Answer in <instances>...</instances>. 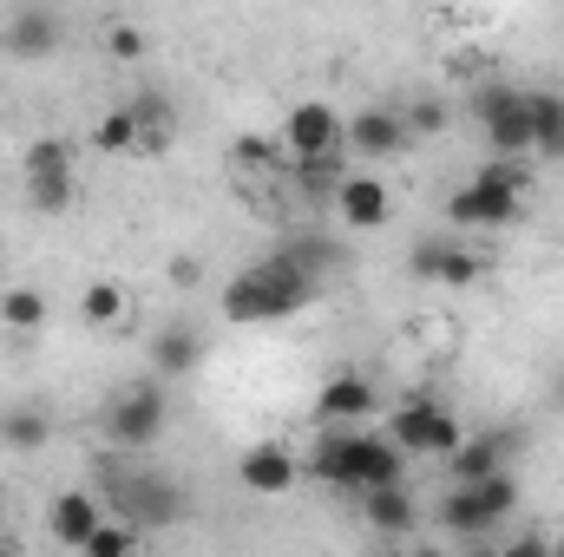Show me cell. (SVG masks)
<instances>
[{"mask_svg": "<svg viewBox=\"0 0 564 557\" xmlns=\"http://www.w3.org/2000/svg\"><path fill=\"white\" fill-rule=\"evenodd\" d=\"M308 479L322 485H348V492H381V485H408V452L388 433H355V426H322L315 452L302 459Z\"/></svg>", "mask_w": 564, "mask_h": 557, "instance_id": "6da1fadb", "label": "cell"}, {"mask_svg": "<svg viewBox=\"0 0 564 557\" xmlns=\"http://www.w3.org/2000/svg\"><path fill=\"white\" fill-rule=\"evenodd\" d=\"M322 295V276H308L302 263H289V256H263V263H250L243 276H230L224 288V315L230 321H282V315H295V308H308Z\"/></svg>", "mask_w": 564, "mask_h": 557, "instance_id": "7a4b0ae2", "label": "cell"}, {"mask_svg": "<svg viewBox=\"0 0 564 557\" xmlns=\"http://www.w3.org/2000/svg\"><path fill=\"white\" fill-rule=\"evenodd\" d=\"M106 492H112V518H126L132 532H164L184 518V492L158 472H126V466H106Z\"/></svg>", "mask_w": 564, "mask_h": 557, "instance_id": "3957f363", "label": "cell"}, {"mask_svg": "<svg viewBox=\"0 0 564 557\" xmlns=\"http://www.w3.org/2000/svg\"><path fill=\"white\" fill-rule=\"evenodd\" d=\"M519 217V171L512 164H486L473 184H459L446 197V223L453 230H499Z\"/></svg>", "mask_w": 564, "mask_h": 557, "instance_id": "277c9868", "label": "cell"}, {"mask_svg": "<svg viewBox=\"0 0 564 557\" xmlns=\"http://www.w3.org/2000/svg\"><path fill=\"white\" fill-rule=\"evenodd\" d=\"M388 439H394L408 459H440V466L466 446L453 407H440V401H401V407L388 414Z\"/></svg>", "mask_w": 564, "mask_h": 557, "instance_id": "5b68a950", "label": "cell"}, {"mask_svg": "<svg viewBox=\"0 0 564 557\" xmlns=\"http://www.w3.org/2000/svg\"><path fill=\"white\" fill-rule=\"evenodd\" d=\"M282 151H289L295 164H328V157L348 151V119H341L328 99H302V106H289V119H282Z\"/></svg>", "mask_w": 564, "mask_h": 557, "instance_id": "8992f818", "label": "cell"}, {"mask_svg": "<svg viewBox=\"0 0 564 557\" xmlns=\"http://www.w3.org/2000/svg\"><path fill=\"white\" fill-rule=\"evenodd\" d=\"M164 433V387L158 381H132L112 407H106V439L119 452H144Z\"/></svg>", "mask_w": 564, "mask_h": 557, "instance_id": "52a82bcc", "label": "cell"}, {"mask_svg": "<svg viewBox=\"0 0 564 557\" xmlns=\"http://www.w3.org/2000/svg\"><path fill=\"white\" fill-rule=\"evenodd\" d=\"M479 125L492 139V164L499 157H525L532 151V92H512V86L479 92Z\"/></svg>", "mask_w": 564, "mask_h": 557, "instance_id": "ba28073f", "label": "cell"}, {"mask_svg": "<svg viewBox=\"0 0 564 557\" xmlns=\"http://www.w3.org/2000/svg\"><path fill=\"white\" fill-rule=\"evenodd\" d=\"M525 446V433L519 426H492V433H479V439H466L453 459H446V472H453V485H479V479H499V472H512V452Z\"/></svg>", "mask_w": 564, "mask_h": 557, "instance_id": "9c48e42d", "label": "cell"}, {"mask_svg": "<svg viewBox=\"0 0 564 557\" xmlns=\"http://www.w3.org/2000/svg\"><path fill=\"white\" fill-rule=\"evenodd\" d=\"M328 204H335V217H341L348 230H381V223L394 217V190H388V177H375V171H348Z\"/></svg>", "mask_w": 564, "mask_h": 557, "instance_id": "30bf717a", "label": "cell"}, {"mask_svg": "<svg viewBox=\"0 0 564 557\" xmlns=\"http://www.w3.org/2000/svg\"><path fill=\"white\" fill-rule=\"evenodd\" d=\"M237 479H243V492H257V499H282V492L302 479V459H295L282 439H257V446L237 459Z\"/></svg>", "mask_w": 564, "mask_h": 557, "instance_id": "8fae6325", "label": "cell"}, {"mask_svg": "<svg viewBox=\"0 0 564 557\" xmlns=\"http://www.w3.org/2000/svg\"><path fill=\"white\" fill-rule=\"evenodd\" d=\"M106 518H112V512L99 505V492H79V485L46 505V532H53V545H66V551H86Z\"/></svg>", "mask_w": 564, "mask_h": 557, "instance_id": "7c38bea8", "label": "cell"}, {"mask_svg": "<svg viewBox=\"0 0 564 557\" xmlns=\"http://www.w3.org/2000/svg\"><path fill=\"white\" fill-rule=\"evenodd\" d=\"M59 40H66V20L53 7H20L0 26V46L20 53V59H46V53H59Z\"/></svg>", "mask_w": 564, "mask_h": 557, "instance_id": "4fadbf2b", "label": "cell"}, {"mask_svg": "<svg viewBox=\"0 0 564 557\" xmlns=\"http://www.w3.org/2000/svg\"><path fill=\"white\" fill-rule=\"evenodd\" d=\"M375 407H381V394H375L368 374H335V381L315 394V419H322V426H355V419H368Z\"/></svg>", "mask_w": 564, "mask_h": 557, "instance_id": "5bb4252c", "label": "cell"}, {"mask_svg": "<svg viewBox=\"0 0 564 557\" xmlns=\"http://www.w3.org/2000/svg\"><path fill=\"white\" fill-rule=\"evenodd\" d=\"M408 139H414V132H408V119H401V112H388V106H368V112H355V119H348V151H361V157H394Z\"/></svg>", "mask_w": 564, "mask_h": 557, "instance_id": "9a60e30c", "label": "cell"}, {"mask_svg": "<svg viewBox=\"0 0 564 557\" xmlns=\"http://www.w3.org/2000/svg\"><path fill=\"white\" fill-rule=\"evenodd\" d=\"M414 276L446 282V288H466V282L486 276V256H473V250H453V243H421V250H414Z\"/></svg>", "mask_w": 564, "mask_h": 557, "instance_id": "2e32d148", "label": "cell"}, {"mask_svg": "<svg viewBox=\"0 0 564 557\" xmlns=\"http://www.w3.org/2000/svg\"><path fill=\"white\" fill-rule=\"evenodd\" d=\"M197 361H204V335H197V328H184V321L158 328V341H151V368H158V381H177V374H191Z\"/></svg>", "mask_w": 564, "mask_h": 557, "instance_id": "e0dca14e", "label": "cell"}, {"mask_svg": "<svg viewBox=\"0 0 564 557\" xmlns=\"http://www.w3.org/2000/svg\"><path fill=\"white\" fill-rule=\"evenodd\" d=\"M361 512H368V525H375V532H414V518H421V505H414V492H408V485L361 492Z\"/></svg>", "mask_w": 564, "mask_h": 557, "instance_id": "ac0fdd59", "label": "cell"}, {"mask_svg": "<svg viewBox=\"0 0 564 557\" xmlns=\"http://www.w3.org/2000/svg\"><path fill=\"white\" fill-rule=\"evenodd\" d=\"M440 525H446V532H459V538H479V532H492L499 518L486 512L479 485H453V492L440 499Z\"/></svg>", "mask_w": 564, "mask_h": 557, "instance_id": "d6986e66", "label": "cell"}, {"mask_svg": "<svg viewBox=\"0 0 564 557\" xmlns=\"http://www.w3.org/2000/svg\"><path fill=\"white\" fill-rule=\"evenodd\" d=\"M532 151L564 157V99L558 92H532Z\"/></svg>", "mask_w": 564, "mask_h": 557, "instance_id": "ffe728a7", "label": "cell"}, {"mask_svg": "<svg viewBox=\"0 0 564 557\" xmlns=\"http://www.w3.org/2000/svg\"><path fill=\"white\" fill-rule=\"evenodd\" d=\"M20 177L26 184H46V177H73V144L66 139H33L20 157Z\"/></svg>", "mask_w": 564, "mask_h": 557, "instance_id": "44dd1931", "label": "cell"}, {"mask_svg": "<svg viewBox=\"0 0 564 557\" xmlns=\"http://www.w3.org/2000/svg\"><path fill=\"white\" fill-rule=\"evenodd\" d=\"M126 308H132V295H126L119 282H93V288L79 295V321H86V328H112Z\"/></svg>", "mask_w": 564, "mask_h": 557, "instance_id": "7402d4cb", "label": "cell"}, {"mask_svg": "<svg viewBox=\"0 0 564 557\" xmlns=\"http://www.w3.org/2000/svg\"><path fill=\"white\" fill-rule=\"evenodd\" d=\"M0 328H13V335L46 328V295H40V288H7V295H0Z\"/></svg>", "mask_w": 564, "mask_h": 557, "instance_id": "603a6c76", "label": "cell"}, {"mask_svg": "<svg viewBox=\"0 0 564 557\" xmlns=\"http://www.w3.org/2000/svg\"><path fill=\"white\" fill-rule=\"evenodd\" d=\"M132 119H139V151H164V144H171V112H164L158 92L132 99Z\"/></svg>", "mask_w": 564, "mask_h": 557, "instance_id": "cb8c5ba5", "label": "cell"}, {"mask_svg": "<svg viewBox=\"0 0 564 557\" xmlns=\"http://www.w3.org/2000/svg\"><path fill=\"white\" fill-rule=\"evenodd\" d=\"M93 144L112 151V157H119V151H139V119H132V106H112V112L93 125Z\"/></svg>", "mask_w": 564, "mask_h": 557, "instance_id": "d4e9b609", "label": "cell"}, {"mask_svg": "<svg viewBox=\"0 0 564 557\" xmlns=\"http://www.w3.org/2000/svg\"><path fill=\"white\" fill-rule=\"evenodd\" d=\"M26 197H33V210H40V217H66V210L79 204V177H46V184H26Z\"/></svg>", "mask_w": 564, "mask_h": 557, "instance_id": "484cf974", "label": "cell"}, {"mask_svg": "<svg viewBox=\"0 0 564 557\" xmlns=\"http://www.w3.org/2000/svg\"><path fill=\"white\" fill-rule=\"evenodd\" d=\"M79 557H139V532L126 525V518H106L99 532H93V545Z\"/></svg>", "mask_w": 564, "mask_h": 557, "instance_id": "4316f807", "label": "cell"}, {"mask_svg": "<svg viewBox=\"0 0 564 557\" xmlns=\"http://www.w3.org/2000/svg\"><path fill=\"white\" fill-rule=\"evenodd\" d=\"M0 439H7L13 452H40V446H46V419H40V414H13V419H0Z\"/></svg>", "mask_w": 564, "mask_h": 557, "instance_id": "83f0119b", "label": "cell"}, {"mask_svg": "<svg viewBox=\"0 0 564 557\" xmlns=\"http://www.w3.org/2000/svg\"><path fill=\"white\" fill-rule=\"evenodd\" d=\"M270 151H282V144H263V139H237V164H243V171H270V164H282V157H270Z\"/></svg>", "mask_w": 564, "mask_h": 557, "instance_id": "f1b7e54d", "label": "cell"}, {"mask_svg": "<svg viewBox=\"0 0 564 557\" xmlns=\"http://www.w3.org/2000/svg\"><path fill=\"white\" fill-rule=\"evenodd\" d=\"M106 46H112V53H119V59H139L144 33H139V26H126V20H119V26H112V33H106Z\"/></svg>", "mask_w": 564, "mask_h": 557, "instance_id": "f546056e", "label": "cell"}, {"mask_svg": "<svg viewBox=\"0 0 564 557\" xmlns=\"http://www.w3.org/2000/svg\"><path fill=\"white\" fill-rule=\"evenodd\" d=\"M440 125H446V106H433V99H421L408 112V132H440Z\"/></svg>", "mask_w": 564, "mask_h": 557, "instance_id": "4dcf8cb0", "label": "cell"}, {"mask_svg": "<svg viewBox=\"0 0 564 557\" xmlns=\"http://www.w3.org/2000/svg\"><path fill=\"white\" fill-rule=\"evenodd\" d=\"M499 557H552V538L545 532H525V538H512Z\"/></svg>", "mask_w": 564, "mask_h": 557, "instance_id": "1f68e13d", "label": "cell"}, {"mask_svg": "<svg viewBox=\"0 0 564 557\" xmlns=\"http://www.w3.org/2000/svg\"><path fill=\"white\" fill-rule=\"evenodd\" d=\"M197 276H204V270H197V256H177V263H171V282H177V288H191Z\"/></svg>", "mask_w": 564, "mask_h": 557, "instance_id": "d6a6232c", "label": "cell"}, {"mask_svg": "<svg viewBox=\"0 0 564 557\" xmlns=\"http://www.w3.org/2000/svg\"><path fill=\"white\" fill-rule=\"evenodd\" d=\"M552 401H558V407H564V374H558V387H552Z\"/></svg>", "mask_w": 564, "mask_h": 557, "instance_id": "836d02e7", "label": "cell"}, {"mask_svg": "<svg viewBox=\"0 0 564 557\" xmlns=\"http://www.w3.org/2000/svg\"><path fill=\"white\" fill-rule=\"evenodd\" d=\"M552 557H564V532H558V538H552Z\"/></svg>", "mask_w": 564, "mask_h": 557, "instance_id": "e575fe53", "label": "cell"}, {"mask_svg": "<svg viewBox=\"0 0 564 557\" xmlns=\"http://www.w3.org/2000/svg\"><path fill=\"white\" fill-rule=\"evenodd\" d=\"M0 557H26V551H7V545H0Z\"/></svg>", "mask_w": 564, "mask_h": 557, "instance_id": "d590c367", "label": "cell"}]
</instances>
